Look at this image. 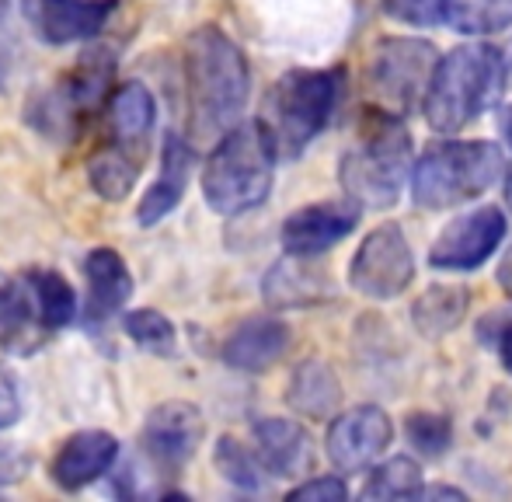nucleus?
<instances>
[{"mask_svg":"<svg viewBox=\"0 0 512 502\" xmlns=\"http://www.w3.org/2000/svg\"><path fill=\"white\" fill-rule=\"evenodd\" d=\"M185 91L196 136H223L241 123L251 91L248 60L216 25L196 28L185 46Z\"/></svg>","mask_w":512,"mask_h":502,"instance_id":"1","label":"nucleus"},{"mask_svg":"<svg viewBox=\"0 0 512 502\" xmlns=\"http://www.w3.org/2000/svg\"><path fill=\"white\" fill-rule=\"evenodd\" d=\"M506 91V56L492 42H464L439 56V67L425 91V123L436 133H460L481 119Z\"/></svg>","mask_w":512,"mask_h":502,"instance_id":"2","label":"nucleus"},{"mask_svg":"<svg viewBox=\"0 0 512 502\" xmlns=\"http://www.w3.org/2000/svg\"><path fill=\"white\" fill-rule=\"evenodd\" d=\"M411 171H415L411 136L401 116L370 105L359 123L356 143L345 150L338 164V182L345 196L356 199L363 210H387L398 203Z\"/></svg>","mask_w":512,"mask_h":502,"instance_id":"3","label":"nucleus"},{"mask_svg":"<svg viewBox=\"0 0 512 502\" xmlns=\"http://www.w3.org/2000/svg\"><path fill=\"white\" fill-rule=\"evenodd\" d=\"M276 147L265 126L237 123L216 140L203 164V196L220 217H241L265 203L276 175Z\"/></svg>","mask_w":512,"mask_h":502,"instance_id":"4","label":"nucleus"},{"mask_svg":"<svg viewBox=\"0 0 512 502\" xmlns=\"http://www.w3.org/2000/svg\"><path fill=\"white\" fill-rule=\"evenodd\" d=\"M506 171V157L488 140L432 143L411 171V199L422 210H450L488 192Z\"/></svg>","mask_w":512,"mask_h":502,"instance_id":"5","label":"nucleus"},{"mask_svg":"<svg viewBox=\"0 0 512 502\" xmlns=\"http://www.w3.org/2000/svg\"><path fill=\"white\" fill-rule=\"evenodd\" d=\"M342 74L338 70H290L272 84L258 123L272 136L279 157H300L317 133L328 126L338 102Z\"/></svg>","mask_w":512,"mask_h":502,"instance_id":"6","label":"nucleus"},{"mask_svg":"<svg viewBox=\"0 0 512 502\" xmlns=\"http://www.w3.org/2000/svg\"><path fill=\"white\" fill-rule=\"evenodd\" d=\"M439 67V53L425 39H380L366 60V98L373 109L405 116L422 109L425 91Z\"/></svg>","mask_w":512,"mask_h":502,"instance_id":"7","label":"nucleus"},{"mask_svg":"<svg viewBox=\"0 0 512 502\" xmlns=\"http://www.w3.org/2000/svg\"><path fill=\"white\" fill-rule=\"evenodd\" d=\"M415 279V255L398 224H384L370 231V238L359 245L349 265V283L363 297L391 300L411 286Z\"/></svg>","mask_w":512,"mask_h":502,"instance_id":"8","label":"nucleus"},{"mask_svg":"<svg viewBox=\"0 0 512 502\" xmlns=\"http://www.w3.org/2000/svg\"><path fill=\"white\" fill-rule=\"evenodd\" d=\"M203 436V412L192 401H161L157 408H150L140 443L154 468L178 471L196 457V450L203 447Z\"/></svg>","mask_w":512,"mask_h":502,"instance_id":"9","label":"nucleus"},{"mask_svg":"<svg viewBox=\"0 0 512 502\" xmlns=\"http://www.w3.org/2000/svg\"><path fill=\"white\" fill-rule=\"evenodd\" d=\"M506 227V213L495 210V206H478V210L464 213V217H457L439 231V238L432 241L429 262L436 269L450 272L478 269L506 241Z\"/></svg>","mask_w":512,"mask_h":502,"instance_id":"10","label":"nucleus"},{"mask_svg":"<svg viewBox=\"0 0 512 502\" xmlns=\"http://www.w3.org/2000/svg\"><path fill=\"white\" fill-rule=\"evenodd\" d=\"M394 426L387 419L384 408L377 405H356L349 412H342L335 422L328 426V457L342 475H352V471H363L391 447Z\"/></svg>","mask_w":512,"mask_h":502,"instance_id":"11","label":"nucleus"},{"mask_svg":"<svg viewBox=\"0 0 512 502\" xmlns=\"http://www.w3.org/2000/svg\"><path fill=\"white\" fill-rule=\"evenodd\" d=\"M359 217H363V206L356 199H328V203H314L290 213L279 238H283L286 255L317 258L328 248H335L342 238H349L356 231Z\"/></svg>","mask_w":512,"mask_h":502,"instance_id":"12","label":"nucleus"},{"mask_svg":"<svg viewBox=\"0 0 512 502\" xmlns=\"http://www.w3.org/2000/svg\"><path fill=\"white\" fill-rule=\"evenodd\" d=\"M115 457H119V440L112 433H105V429H84V433H74L63 443L49 475H53V482L63 492H81L91 482H98L102 475H108Z\"/></svg>","mask_w":512,"mask_h":502,"instance_id":"13","label":"nucleus"},{"mask_svg":"<svg viewBox=\"0 0 512 502\" xmlns=\"http://www.w3.org/2000/svg\"><path fill=\"white\" fill-rule=\"evenodd\" d=\"M42 39L53 46L91 39L112 18L115 0H28Z\"/></svg>","mask_w":512,"mask_h":502,"instance_id":"14","label":"nucleus"},{"mask_svg":"<svg viewBox=\"0 0 512 502\" xmlns=\"http://www.w3.org/2000/svg\"><path fill=\"white\" fill-rule=\"evenodd\" d=\"M286 349H290V325L272 314H258L234 328V335L223 346V360L227 367L244 370V374H262L272 363L283 360Z\"/></svg>","mask_w":512,"mask_h":502,"instance_id":"15","label":"nucleus"},{"mask_svg":"<svg viewBox=\"0 0 512 502\" xmlns=\"http://www.w3.org/2000/svg\"><path fill=\"white\" fill-rule=\"evenodd\" d=\"M189 171H192V147L189 140H182L178 133H168L161 150V175L157 182L147 189V196L136 206V224L140 227H154L182 203L185 185H189Z\"/></svg>","mask_w":512,"mask_h":502,"instance_id":"16","label":"nucleus"},{"mask_svg":"<svg viewBox=\"0 0 512 502\" xmlns=\"http://www.w3.org/2000/svg\"><path fill=\"white\" fill-rule=\"evenodd\" d=\"M255 450L265 468H269V475L276 478L307 475L310 461H314V447H310L307 429L293 419H276V415L255 422Z\"/></svg>","mask_w":512,"mask_h":502,"instance_id":"17","label":"nucleus"},{"mask_svg":"<svg viewBox=\"0 0 512 502\" xmlns=\"http://www.w3.org/2000/svg\"><path fill=\"white\" fill-rule=\"evenodd\" d=\"M84 279H88V307H84L88 321H108L133 297V272L112 248H95L84 258Z\"/></svg>","mask_w":512,"mask_h":502,"instance_id":"18","label":"nucleus"},{"mask_svg":"<svg viewBox=\"0 0 512 502\" xmlns=\"http://www.w3.org/2000/svg\"><path fill=\"white\" fill-rule=\"evenodd\" d=\"M154 95L143 88L140 81H129L115 88L108 98V129H112L115 143L147 150L150 129H154Z\"/></svg>","mask_w":512,"mask_h":502,"instance_id":"19","label":"nucleus"},{"mask_svg":"<svg viewBox=\"0 0 512 502\" xmlns=\"http://www.w3.org/2000/svg\"><path fill=\"white\" fill-rule=\"evenodd\" d=\"M147 150L140 147H126V143H108L88 161V178L91 189L98 192L108 203H119L133 192L136 178H140V164Z\"/></svg>","mask_w":512,"mask_h":502,"instance_id":"20","label":"nucleus"},{"mask_svg":"<svg viewBox=\"0 0 512 502\" xmlns=\"http://www.w3.org/2000/svg\"><path fill=\"white\" fill-rule=\"evenodd\" d=\"M310 258L286 255L265 276V300L272 307H310L324 297V272L310 269Z\"/></svg>","mask_w":512,"mask_h":502,"instance_id":"21","label":"nucleus"},{"mask_svg":"<svg viewBox=\"0 0 512 502\" xmlns=\"http://www.w3.org/2000/svg\"><path fill=\"white\" fill-rule=\"evenodd\" d=\"M467 314V290L464 286H432V290H425L422 297L415 300V307H411V321H415V328L422 335H429V339H439V335L453 332V328L464 321Z\"/></svg>","mask_w":512,"mask_h":502,"instance_id":"22","label":"nucleus"},{"mask_svg":"<svg viewBox=\"0 0 512 502\" xmlns=\"http://www.w3.org/2000/svg\"><path fill=\"white\" fill-rule=\"evenodd\" d=\"M213 464L234 489H244V492H262L265 478H269V468L262 464L258 450H248L241 440H234V436H220V440H216Z\"/></svg>","mask_w":512,"mask_h":502,"instance_id":"23","label":"nucleus"},{"mask_svg":"<svg viewBox=\"0 0 512 502\" xmlns=\"http://www.w3.org/2000/svg\"><path fill=\"white\" fill-rule=\"evenodd\" d=\"M28 286H32L35 307H39L49 332L67 328L70 321L77 318V293L60 272H53V269L32 272V276H28Z\"/></svg>","mask_w":512,"mask_h":502,"instance_id":"24","label":"nucleus"},{"mask_svg":"<svg viewBox=\"0 0 512 502\" xmlns=\"http://www.w3.org/2000/svg\"><path fill=\"white\" fill-rule=\"evenodd\" d=\"M338 401V384L335 374L324 367L321 360H307L304 367L293 374L290 384V405L300 415H328Z\"/></svg>","mask_w":512,"mask_h":502,"instance_id":"25","label":"nucleus"},{"mask_svg":"<svg viewBox=\"0 0 512 502\" xmlns=\"http://www.w3.org/2000/svg\"><path fill=\"white\" fill-rule=\"evenodd\" d=\"M446 21L467 35L502 32L512 21V0H450Z\"/></svg>","mask_w":512,"mask_h":502,"instance_id":"26","label":"nucleus"},{"mask_svg":"<svg viewBox=\"0 0 512 502\" xmlns=\"http://www.w3.org/2000/svg\"><path fill=\"white\" fill-rule=\"evenodd\" d=\"M422 489V468L411 457L384 461L363 485V499H411Z\"/></svg>","mask_w":512,"mask_h":502,"instance_id":"27","label":"nucleus"},{"mask_svg":"<svg viewBox=\"0 0 512 502\" xmlns=\"http://www.w3.org/2000/svg\"><path fill=\"white\" fill-rule=\"evenodd\" d=\"M126 335L136 342L140 349L154 356H171L175 353V325L171 318H164L161 311L154 307H140V311H129L126 314Z\"/></svg>","mask_w":512,"mask_h":502,"instance_id":"28","label":"nucleus"},{"mask_svg":"<svg viewBox=\"0 0 512 502\" xmlns=\"http://www.w3.org/2000/svg\"><path fill=\"white\" fill-rule=\"evenodd\" d=\"M108 77H112V60H108V53H98V49L84 53L67 88L70 105H95L98 98L105 95Z\"/></svg>","mask_w":512,"mask_h":502,"instance_id":"29","label":"nucleus"},{"mask_svg":"<svg viewBox=\"0 0 512 502\" xmlns=\"http://www.w3.org/2000/svg\"><path fill=\"white\" fill-rule=\"evenodd\" d=\"M408 443L425 457H439L453 440V426L446 415H432V412H415L405 426Z\"/></svg>","mask_w":512,"mask_h":502,"instance_id":"30","label":"nucleus"},{"mask_svg":"<svg viewBox=\"0 0 512 502\" xmlns=\"http://www.w3.org/2000/svg\"><path fill=\"white\" fill-rule=\"evenodd\" d=\"M380 4H384V11L391 14L394 21L429 28V25L446 21V4H450V0H380Z\"/></svg>","mask_w":512,"mask_h":502,"instance_id":"31","label":"nucleus"},{"mask_svg":"<svg viewBox=\"0 0 512 502\" xmlns=\"http://www.w3.org/2000/svg\"><path fill=\"white\" fill-rule=\"evenodd\" d=\"M349 496L345 482L338 475H321V478H310V482L297 485L290 492V499H307V502H342Z\"/></svg>","mask_w":512,"mask_h":502,"instance_id":"32","label":"nucleus"},{"mask_svg":"<svg viewBox=\"0 0 512 502\" xmlns=\"http://www.w3.org/2000/svg\"><path fill=\"white\" fill-rule=\"evenodd\" d=\"M21 419V387L18 377L7 367H0V429L14 426Z\"/></svg>","mask_w":512,"mask_h":502,"instance_id":"33","label":"nucleus"},{"mask_svg":"<svg viewBox=\"0 0 512 502\" xmlns=\"http://www.w3.org/2000/svg\"><path fill=\"white\" fill-rule=\"evenodd\" d=\"M25 471H28V457L21 454L11 440H4V436H0V485L21 482V478H25Z\"/></svg>","mask_w":512,"mask_h":502,"instance_id":"34","label":"nucleus"},{"mask_svg":"<svg viewBox=\"0 0 512 502\" xmlns=\"http://www.w3.org/2000/svg\"><path fill=\"white\" fill-rule=\"evenodd\" d=\"M411 499H450V502H464L467 496L453 485H422Z\"/></svg>","mask_w":512,"mask_h":502,"instance_id":"35","label":"nucleus"},{"mask_svg":"<svg viewBox=\"0 0 512 502\" xmlns=\"http://www.w3.org/2000/svg\"><path fill=\"white\" fill-rule=\"evenodd\" d=\"M499 279H502V286H506L509 297H512V248L506 251V258H502V265H499Z\"/></svg>","mask_w":512,"mask_h":502,"instance_id":"36","label":"nucleus"},{"mask_svg":"<svg viewBox=\"0 0 512 502\" xmlns=\"http://www.w3.org/2000/svg\"><path fill=\"white\" fill-rule=\"evenodd\" d=\"M502 363H506V370L512 374V325L502 332Z\"/></svg>","mask_w":512,"mask_h":502,"instance_id":"37","label":"nucleus"},{"mask_svg":"<svg viewBox=\"0 0 512 502\" xmlns=\"http://www.w3.org/2000/svg\"><path fill=\"white\" fill-rule=\"evenodd\" d=\"M502 133H506V140H509V147H512V105L506 109V116H502Z\"/></svg>","mask_w":512,"mask_h":502,"instance_id":"38","label":"nucleus"},{"mask_svg":"<svg viewBox=\"0 0 512 502\" xmlns=\"http://www.w3.org/2000/svg\"><path fill=\"white\" fill-rule=\"evenodd\" d=\"M506 203H509V210H512V168H509V175H506Z\"/></svg>","mask_w":512,"mask_h":502,"instance_id":"39","label":"nucleus"},{"mask_svg":"<svg viewBox=\"0 0 512 502\" xmlns=\"http://www.w3.org/2000/svg\"><path fill=\"white\" fill-rule=\"evenodd\" d=\"M7 286H11V283H4V279H0V307H4V297H7Z\"/></svg>","mask_w":512,"mask_h":502,"instance_id":"40","label":"nucleus"},{"mask_svg":"<svg viewBox=\"0 0 512 502\" xmlns=\"http://www.w3.org/2000/svg\"><path fill=\"white\" fill-rule=\"evenodd\" d=\"M0 11H4V0H0Z\"/></svg>","mask_w":512,"mask_h":502,"instance_id":"41","label":"nucleus"}]
</instances>
